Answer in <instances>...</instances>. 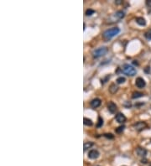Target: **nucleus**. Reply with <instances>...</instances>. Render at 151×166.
Returning <instances> with one entry per match:
<instances>
[{"label": "nucleus", "mask_w": 151, "mask_h": 166, "mask_svg": "<svg viewBox=\"0 0 151 166\" xmlns=\"http://www.w3.org/2000/svg\"><path fill=\"white\" fill-rule=\"evenodd\" d=\"M119 32H120L119 28L113 27V28H111L109 29V30H107L106 31H104L103 34V36L106 40H111L112 38H113L114 36H116Z\"/></svg>", "instance_id": "f257e3e1"}, {"label": "nucleus", "mask_w": 151, "mask_h": 166, "mask_svg": "<svg viewBox=\"0 0 151 166\" xmlns=\"http://www.w3.org/2000/svg\"><path fill=\"white\" fill-rule=\"evenodd\" d=\"M121 69H122V71L123 73L126 74L127 76H129V77H134L137 73L136 69L129 64H124Z\"/></svg>", "instance_id": "f03ea898"}, {"label": "nucleus", "mask_w": 151, "mask_h": 166, "mask_svg": "<svg viewBox=\"0 0 151 166\" xmlns=\"http://www.w3.org/2000/svg\"><path fill=\"white\" fill-rule=\"evenodd\" d=\"M107 52H108V49L107 47H105V46H103V47H100L94 50L93 52V55L94 58H99V57H102V56L105 55Z\"/></svg>", "instance_id": "7ed1b4c3"}, {"label": "nucleus", "mask_w": 151, "mask_h": 166, "mask_svg": "<svg viewBox=\"0 0 151 166\" xmlns=\"http://www.w3.org/2000/svg\"><path fill=\"white\" fill-rule=\"evenodd\" d=\"M147 127H148L147 123L145 122H143V121L137 122L136 123H134V125H133V128H134L136 131H139V132H140V131L145 129Z\"/></svg>", "instance_id": "20e7f679"}, {"label": "nucleus", "mask_w": 151, "mask_h": 166, "mask_svg": "<svg viewBox=\"0 0 151 166\" xmlns=\"http://www.w3.org/2000/svg\"><path fill=\"white\" fill-rule=\"evenodd\" d=\"M135 85L138 88H144L146 85V82L142 77H138L135 81Z\"/></svg>", "instance_id": "39448f33"}, {"label": "nucleus", "mask_w": 151, "mask_h": 166, "mask_svg": "<svg viewBox=\"0 0 151 166\" xmlns=\"http://www.w3.org/2000/svg\"><path fill=\"white\" fill-rule=\"evenodd\" d=\"M115 119H116V121L117 122H119V123H124L127 120L126 117H125L124 115L121 112H118L117 114H116V116H115Z\"/></svg>", "instance_id": "423d86ee"}, {"label": "nucleus", "mask_w": 151, "mask_h": 166, "mask_svg": "<svg viewBox=\"0 0 151 166\" xmlns=\"http://www.w3.org/2000/svg\"><path fill=\"white\" fill-rule=\"evenodd\" d=\"M99 157V152L96 149H92L88 153V158L91 159H96Z\"/></svg>", "instance_id": "0eeeda50"}, {"label": "nucleus", "mask_w": 151, "mask_h": 166, "mask_svg": "<svg viewBox=\"0 0 151 166\" xmlns=\"http://www.w3.org/2000/svg\"><path fill=\"white\" fill-rule=\"evenodd\" d=\"M107 109H108V111L111 113H115L117 109V105L115 104L113 101H109V102L107 103Z\"/></svg>", "instance_id": "6e6552de"}, {"label": "nucleus", "mask_w": 151, "mask_h": 166, "mask_svg": "<svg viewBox=\"0 0 151 166\" xmlns=\"http://www.w3.org/2000/svg\"><path fill=\"white\" fill-rule=\"evenodd\" d=\"M136 154H138L139 156H140V157L144 158V157H145V155L147 154V151H146L145 148H141V147H138L136 148Z\"/></svg>", "instance_id": "1a4fd4ad"}, {"label": "nucleus", "mask_w": 151, "mask_h": 166, "mask_svg": "<svg viewBox=\"0 0 151 166\" xmlns=\"http://www.w3.org/2000/svg\"><path fill=\"white\" fill-rule=\"evenodd\" d=\"M91 107H93V108H97V107H98L101 106V104H102V101H101V99H99V98H95V99H93V101H91Z\"/></svg>", "instance_id": "9d476101"}, {"label": "nucleus", "mask_w": 151, "mask_h": 166, "mask_svg": "<svg viewBox=\"0 0 151 166\" xmlns=\"http://www.w3.org/2000/svg\"><path fill=\"white\" fill-rule=\"evenodd\" d=\"M136 23L140 26H145L146 25V20L143 17H138L136 19Z\"/></svg>", "instance_id": "9b49d317"}, {"label": "nucleus", "mask_w": 151, "mask_h": 166, "mask_svg": "<svg viewBox=\"0 0 151 166\" xmlns=\"http://www.w3.org/2000/svg\"><path fill=\"white\" fill-rule=\"evenodd\" d=\"M144 97V94L142 92H139V91H134L132 95V98L133 99H137V98H139V97Z\"/></svg>", "instance_id": "f8f14e48"}, {"label": "nucleus", "mask_w": 151, "mask_h": 166, "mask_svg": "<svg viewBox=\"0 0 151 166\" xmlns=\"http://www.w3.org/2000/svg\"><path fill=\"white\" fill-rule=\"evenodd\" d=\"M117 89H118V87L116 86V84H112L110 87H109V91H110L111 93H113V94H114V93H116Z\"/></svg>", "instance_id": "ddd939ff"}, {"label": "nucleus", "mask_w": 151, "mask_h": 166, "mask_svg": "<svg viewBox=\"0 0 151 166\" xmlns=\"http://www.w3.org/2000/svg\"><path fill=\"white\" fill-rule=\"evenodd\" d=\"M115 17L116 18H117L118 19H122L123 17H124V13L123 12V11H121V10H118V11H117L116 13H115Z\"/></svg>", "instance_id": "4468645a"}, {"label": "nucleus", "mask_w": 151, "mask_h": 166, "mask_svg": "<svg viewBox=\"0 0 151 166\" xmlns=\"http://www.w3.org/2000/svg\"><path fill=\"white\" fill-rule=\"evenodd\" d=\"M83 123L86 126H93V121L91 119L87 118H83Z\"/></svg>", "instance_id": "2eb2a0df"}, {"label": "nucleus", "mask_w": 151, "mask_h": 166, "mask_svg": "<svg viewBox=\"0 0 151 166\" xmlns=\"http://www.w3.org/2000/svg\"><path fill=\"white\" fill-rule=\"evenodd\" d=\"M94 145V144L93 142H87L84 144V151H86V150H87L88 148H91Z\"/></svg>", "instance_id": "dca6fc26"}, {"label": "nucleus", "mask_w": 151, "mask_h": 166, "mask_svg": "<svg viewBox=\"0 0 151 166\" xmlns=\"http://www.w3.org/2000/svg\"><path fill=\"white\" fill-rule=\"evenodd\" d=\"M125 128V126L124 125H122V126H119L118 128H117L116 129H115V132L117 133H121L123 132V130H124Z\"/></svg>", "instance_id": "f3484780"}, {"label": "nucleus", "mask_w": 151, "mask_h": 166, "mask_svg": "<svg viewBox=\"0 0 151 166\" xmlns=\"http://www.w3.org/2000/svg\"><path fill=\"white\" fill-rule=\"evenodd\" d=\"M125 81H126V79H125L124 77H118L117 79V84H123V83L125 82Z\"/></svg>", "instance_id": "a211bd4d"}, {"label": "nucleus", "mask_w": 151, "mask_h": 166, "mask_svg": "<svg viewBox=\"0 0 151 166\" xmlns=\"http://www.w3.org/2000/svg\"><path fill=\"white\" fill-rule=\"evenodd\" d=\"M144 37H145L147 40H151V30L145 32V34H144Z\"/></svg>", "instance_id": "6ab92c4d"}, {"label": "nucleus", "mask_w": 151, "mask_h": 166, "mask_svg": "<svg viewBox=\"0 0 151 166\" xmlns=\"http://www.w3.org/2000/svg\"><path fill=\"white\" fill-rule=\"evenodd\" d=\"M103 125V119L101 118V117H98V122L97 124V128H101L102 126Z\"/></svg>", "instance_id": "aec40b11"}, {"label": "nucleus", "mask_w": 151, "mask_h": 166, "mask_svg": "<svg viewBox=\"0 0 151 166\" xmlns=\"http://www.w3.org/2000/svg\"><path fill=\"white\" fill-rule=\"evenodd\" d=\"M94 13H95V11H94L93 9H89L86 11V15H87V16H91V15H93Z\"/></svg>", "instance_id": "412c9836"}, {"label": "nucleus", "mask_w": 151, "mask_h": 166, "mask_svg": "<svg viewBox=\"0 0 151 166\" xmlns=\"http://www.w3.org/2000/svg\"><path fill=\"white\" fill-rule=\"evenodd\" d=\"M103 136H104L105 138H108V139H113V138H114V135H113L112 133H105V134H103Z\"/></svg>", "instance_id": "4be33fe9"}, {"label": "nucleus", "mask_w": 151, "mask_h": 166, "mask_svg": "<svg viewBox=\"0 0 151 166\" xmlns=\"http://www.w3.org/2000/svg\"><path fill=\"white\" fill-rule=\"evenodd\" d=\"M145 3L149 8H151V0H147Z\"/></svg>", "instance_id": "5701e85b"}, {"label": "nucleus", "mask_w": 151, "mask_h": 166, "mask_svg": "<svg viewBox=\"0 0 151 166\" xmlns=\"http://www.w3.org/2000/svg\"><path fill=\"white\" fill-rule=\"evenodd\" d=\"M144 71H145L146 73H150V67H149V66H148V67H146L145 70H144Z\"/></svg>", "instance_id": "b1692460"}, {"label": "nucleus", "mask_w": 151, "mask_h": 166, "mask_svg": "<svg viewBox=\"0 0 151 166\" xmlns=\"http://www.w3.org/2000/svg\"><path fill=\"white\" fill-rule=\"evenodd\" d=\"M133 63H134V65H137V66H138V65H139V64H138V62H137V61H136V60H134V62H133Z\"/></svg>", "instance_id": "393cba45"}, {"label": "nucleus", "mask_w": 151, "mask_h": 166, "mask_svg": "<svg viewBox=\"0 0 151 166\" xmlns=\"http://www.w3.org/2000/svg\"><path fill=\"white\" fill-rule=\"evenodd\" d=\"M150 166H151V164H150Z\"/></svg>", "instance_id": "a878e982"}, {"label": "nucleus", "mask_w": 151, "mask_h": 166, "mask_svg": "<svg viewBox=\"0 0 151 166\" xmlns=\"http://www.w3.org/2000/svg\"><path fill=\"white\" fill-rule=\"evenodd\" d=\"M150 141H151V140H150Z\"/></svg>", "instance_id": "bb28decb"}]
</instances>
